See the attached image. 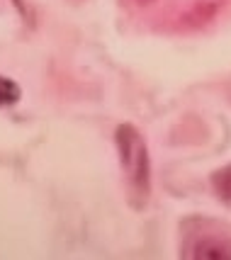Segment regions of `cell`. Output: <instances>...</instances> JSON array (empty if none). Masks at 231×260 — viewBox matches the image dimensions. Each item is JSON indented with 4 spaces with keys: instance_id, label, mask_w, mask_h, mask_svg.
I'll use <instances>...</instances> for the list:
<instances>
[{
    "instance_id": "1",
    "label": "cell",
    "mask_w": 231,
    "mask_h": 260,
    "mask_svg": "<svg viewBox=\"0 0 231 260\" xmlns=\"http://www.w3.org/2000/svg\"><path fill=\"white\" fill-rule=\"evenodd\" d=\"M117 151L122 158V168L127 175L129 185L137 192H146L151 180V163L146 144L131 124H122L117 129Z\"/></svg>"
},
{
    "instance_id": "2",
    "label": "cell",
    "mask_w": 231,
    "mask_h": 260,
    "mask_svg": "<svg viewBox=\"0 0 231 260\" xmlns=\"http://www.w3.org/2000/svg\"><path fill=\"white\" fill-rule=\"evenodd\" d=\"M20 85L17 83H12L10 78H5V76H0V107H10L15 102L20 100Z\"/></svg>"
},
{
    "instance_id": "3",
    "label": "cell",
    "mask_w": 231,
    "mask_h": 260,
    "mask_svg": "<svg viewBox=\"0 0 231 260\" xmlns=\"http://www.w3.org/2000/svg\"><path fill=\"white\" fill-rule=\"evenodd\" d=\"M197 258H231V246H224V248H219V246H200V248L195 250Z\"/></svg>"
},
{
    "instance_id": "4",
    "label": "cell",
    "mask_w": 231,
    "mask_h": 260,
    "mask_svg": "<svg viewBox=\"0 0 231 260\" xmlns=\"http://www.w3.org/2000/svg\"><path fill=\"white\" fill-rule=\"evenodd\" d=\"M71 3H83V0H71Z\"/></svg>"
}]
</instances>
